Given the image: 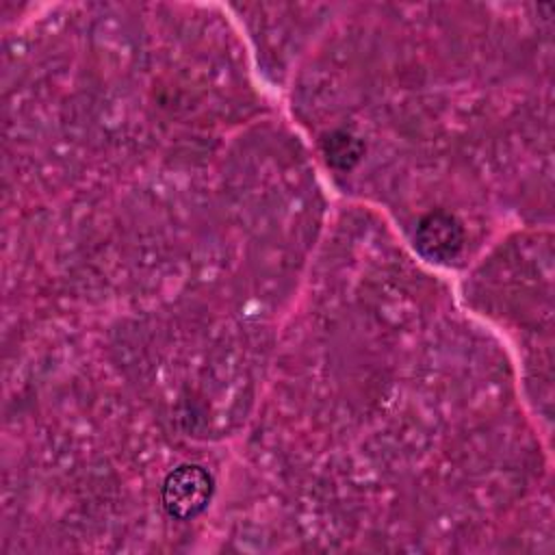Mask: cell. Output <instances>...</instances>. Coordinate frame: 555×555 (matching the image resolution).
<instances>
[{
    "label": "cell",
    "instance_id": "1",
    "mask_svg": "<svg viewBox=\"0 0 555 555\" xmlns=\"http://www.w3.org/2000/svg\"><path fill=\"white\" fill-rule=\"evenodd\" d=\"M212 492L215 479L204 466L180 464L165 477L160 488V501L171 518L191 520L208 507Z\"/></svg>",
    "mask_w": 555,
    "mask_h": 555
},
{
    "label": "cell",
    "instance_id": "2",
    "mask_svg": "<svg viewBox=\"0 0 555 555\" xmlns=\"http://www.w3.org/2000/svg\"><path fill=\"white\" fill-rule=\"evenodd\" d=\"M464 228L460 219L447 210L423 215L414 230L416 251L431 262H451L464 249Z\"/></svg>",
    "mask_w": 555,
    "mask_h": 555
},
{
    "label": "cell",
    "instance_id": "3",
    "mask_svg": "<svg viewBox=\"0 0 555 555\" xmlns=\"http://www.w3.org/2000/svg\"><path fill=\"white\" fill-rule=\"evenodd\" d=\"M321 154L332 169L349 171L364 156V143L349 130H332L321 139Z\"/></svg>",
    "mask_w": 555,
    "mask_h": 555
}]
</instances>
